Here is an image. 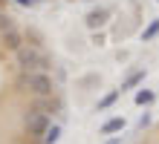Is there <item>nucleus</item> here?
I'll use <instances>...</instances> for the list:
<instances>
[{"label": "nucleus", "instance_id": "nucleus-2", "mask_svg": "<svg viewBox=\"0 0 159 144\" xmlns=\"http://www.w3.org/2000/svg\"><path fill=\"white\" fill-rule=\"evenodd\" d=\"M17 89L32 92L35 98H43V95H55V84L49 78V72H23L17 75Z\"/></svg>", "mask_w": 159, "mask_h": 144}, {"label": "nucleus", "instance_id": "nucleus-15", "mask_svg": "<svg viewBox=\"0 0 159 144\" xmlns=\"http://www.w3.org/2000/svg\"><path fill=\"white\" fill-rule=\"evenodd\" d=\"M107 144H119V138H113V141H107Z\"/></svg>", "mask_w": 159, "mask_h": 144}, {"label": "nucleus", "instance_id": "nucleus-12", "mask_svg": "<svg viewBox=\"0 0 159 144\" xmlns=\"http://www.w3.org/2000/svg\"><path fill=\"white\" fill-rule=\"evenodd\" d=\"M153 98H156V95L151 89H139L136 92V104H142V107H145V104H153Z\"/></svg>", "mask_w": 159, "mask_h": 144}, {"label": "nucleus", "instance_id": "nucleus-8", "mask_svg": "<svg viewBox=\"0 0 159 144\" xmlns=\"http://www.w3.org/2000/svg\"><path fill=\"white\" fill-rule=\"evenodd\" d=\"M142 78H145V69H136V72H130L127 78H125V84H121V92H125V89H133V86H136L139 81H142Z\"/></svg>", "mask_w": 159, "mask_h": 144}, {"label": "nucleus", "instance_id": "nucleus-1", "mask_svg": "<svg viewBox=\"0 0 159 144\" xmlns=\"http://www.w3.org/2000/svg\"><path fill=\"white\" fill-rule=\"evenodd\" d=\"M15 61L17 66H20L23 72H49L52 69V61H49V55H46L41 46H20V49L15 52Z\"/></svg>", "mask_w": 159, "mask_h": 144}, {"label": "nucleus", "instance_id": "nucleus-9", "mask_svg": "<svg viewBox=\"0 0 159 144\" xmlns=\"http://www.w3.org/2000/svg\"><path fill=\"white\" fill-rule=\"evenodd\" d=\"M58 138H61V127L58 124H49V130L43 133V144H58Z\"/></svg>", "mask_w": 159, "mask_h": 144}, {"label": "nucleus", "instance_id": "nucleus-13", "mask_svg": "<svg viewBox=\"0 0 159 144\" xmlns=\"http://www.w3.org/2000/svg\"><path fill=\"white\" fill-rule=\"evenodd\" d=\"M9 29H15V17L0 12V32H9Z\"/></svg>", "mask_w": 159, "mask_h": 144}, {"label": "nucleus", "instance_id": "nucleus-4", "mask_svg": "<svg viewBox=\"0 0 159 144\" xmlns=\"http://www.w3.org/2000/svg\"><path fill=\"white\" fill-rule=\"evenodd\" d=\"M0 43H3L9 52H17V49L23 46V32H20L17 26L9 29V32H0Z\"/></svg>", "mask_w": 159, "mask_h": 144}, {"label": "nucleus", "instance_id": "nucleus-5", "mask_svg": "<svg viewBox=\"0 0 159 144\" xmlns=\"http://www.w3.org/2000/svg\"><path fill=\"white\" fill-rule=\"evenodd\" d=\"M35 107L43 110L46 115L49 112H64V101L58 98V95H43V98H35Z\"/></svg>", "mask_w": 159, "mask_h": 144}, {"label": "nucleus", "instance_id": "nucleus-6", "mask_svg": "<svg viewBox=\"0 0 159 144\" xmlns=\"http://www.w3.org/2000/svg\"><path fill=\"white\" fill-rule=\"evenodd\" d=\"M107 17H110V9H107V6L93 9V12L87 15V29H98V26H104V23H107Z\"/></svg>", "mask_w": 159, "mask_h": 144}, {"label": "nucleus", "instance_id": "nucleus-11", "mask_svg": "<svg viewBox=\"0 0 159 144\" xmlns=\"http://www.w3.org/2000/svg\"><path fill=\"white\" fill-rule=\"evenodd\" d=\"M156 35H159V17H156V20H151V26L142 32V41H153Z\"/></svg>", "mask_w": 159, "mask_h": 144}, {"label": "nucleus", "instance_id": "nucleus-7", "mask_svg": "<svg viewBox=\"0 0 159 144\" xmlns=\"http://www.w3.org/2000/svg\"><path fill=\"white\" fill-rule=\"evenodd\" d=\"M125 124H127V121L116 115V118H110V121H104V124H101V136H113V133L125 130Z\"/></svg>", "mask_w": 159, "mask_h": 144}, {"label": "nucleus", "instance_id": "nucleus-14", "mask_svg": "<svg viewBox=\"0 0 159 144\" xmlns=\"http://www.w3.org/2000/svg\"><path fill=\"white\" fill-rule=\"evenodd\" d=\"M15 3H17V6H26V9H29V6H35V3H38V0H15Z\"/></svg>", "mask_w": 159, "mask_h": 144}, {"label": "nucleus", "instance_id": "nucleus-10", "mask_svg": "<svg viewBox=\"0 0 159 144\" xmlns=\"http://www.w3.org/2000/svg\"><path fill=\"white\" fill-rule=\"evenodd\" d=\"M119 92H121V89H113V92H107L104 98L98 101V112H101V110H107V107H113V104H116V98H119Z\"/></svg>", "mask_w": 159, "mask_h": 144}, {"label": "nucleus", "instance_id": "nucleus-3", "mask_svg": "<svg viewBox=\"0 0 159 144\" xmlns=\"http://www.w3.org/2000/svg\"><path fill=\"white\" fill-rule=\"evenodd\" d=\"M23 130L35 138H43V133L49 130V115L43 110H38V107H29L23 112Z\"/></svg>", "mask_w": 159, "mask_h": 144}]
</instances>
